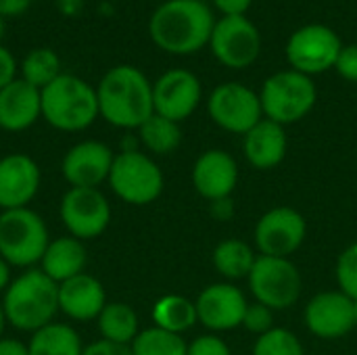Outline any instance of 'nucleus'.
Listing matches in <instances>:
<instances>
[{
  "label": "nucleus",
  "instance_id": "7ed1b4c3",
  "mask_svg": "<svg viewBox=\"0 0 357 355\" xmlns=\"http://www.w3.org/2000/svg\"><path fill=\"white\" fill-rule=\"evenodd\" d=\"M0 303L6 324L21 333H36L59 314V285L31 268L10 280Z\"/></svg>",
  "mask_w": 357,
  "mask_h": 355
},
{
  "label": "nucleus",
  "instance_id": "0eeeda50",
  "mask_svg": "<svg viewBox=\"0 0 357 355\" xmlns=\"http://www.w3.org/2000/svg\"><path fill=\"white\" fill-rule=\"evenodd\" d=\"M107 182L123 203L136 207L155 203L165 186L161 167L146 153L136 149H126L115 155Z\"/></svg>",
  "mask_w": 357,
  "mask_h": 355
},
{
  "label": "nucleus",
  "instance_id": "cd10ccee",
  "mask_svg": "<svg viewBox=\"0 0 357 355\" xmlns=\"http://www.w3.org/2000/svg\"><path fill=\"white\" fill-rule=\"evenodd\" d=\"M140 142L146 151L153 155H169L174 153L182 142V130L180 123L153 113L140 128H138Z\"/></svg>",
  "mask_w": 357,
  "mask_h": 355
},
{
  "label": "nucleus",
  "instance_id": "79ce46f5",
  "mask_svg": "<svg viewBox=\"0 0 357 355\" xmlns=\"http://www.w3.org/2000/svg\"><path fill=\"white\" fill-rule=\"evenodd\" d=\"M10 285V266L0 257V293H4Z\"/></svg>",
  "mask_w": 357,
  "mask_h": 355
},
{
  "label": "nucleus",
  "instance_id": "f3484780",
  "mask_svg": "<svg viewBox=\"0 0 357 355\" xmlns=\"http://www.w3.org/2000/svg\"><path fill=\"white\" fill-rule=\"evenodd\" d=\"M115 153L98 140H84L71 146L61 163L63 178L71 188H98L109 180Z\"/></svg>",
  "mask_w": 357,
  "mask_h": 355
},
{
  "label": "nucleus",
  "instance_id": "39448f33",
  "mask_svg": "<svg viewBox=\"0 0 357 355\" xmlns=\"http://www.w3.org/2000/svg\"><path fill=\"white\" fill-rule=\"evenodd\" d=\"M259 100L264 117L287 128L312 113L318 100V90L310 75L295 69H284L272 73L264 82Z\"/></svg>",
  "mask_w": 357,
  "mask_h": 355
},
{
  "label": "nucleus",
  "instance_id": "a878e982",
  "mask_svg": "<svg viewBox=\"0 0 357 355\" xmlns=\"http://www.w3.org/2000/svg\"><path fill=\"white\" fill-rule=\"evenodd\" d=\"M96 322H98L100 337L117 345H132L140 333L138 314L128 303L121 301L107 303L100 316L96 318Z\"/></svg>",
  "mask_w": 357,
  "mask_h": 355
},
{
  "label": "nucleus",
  "instance_id": "9b49d317",
  "mask_svg": "<svg viewBox=\"0 0 357 355\" xmlns=\"http://www.w3.org/2000/svg\"><path fill=\"white\" fill-rule=\"evenodd\" d=\"M209 48L228 69H247L261 54V33L247 17H222L215 21Z\"/></svg>",
  "mask_w": 357,
  "mask_h": 355
},
{
  "label": "nucleus",
  "instance_id": "c03bdc74",
  "mask_svg": "<svg viewBox=\"0 0 357 355\" xmlns=\"http://www.w3.org/2000/svg\"><path fill=\"white\" fill-rule=\"evenodd\" d=\"M4 29H6V25H4V17H0V42H2V38H4Z\"/></svg>",
  "mask_w": 357,
  "mask_h": 355
},
{
  "label": "nucleus",
  "instance_id": "2f4dec72",
  "mask_svg": "<svg viewBox=\"0 0 357 355\" xmlns=\"http://www.w3.org/2000/svg\"><path fill=\"white\" fill-rule=\"evenodd\" d=\"M335 276H337L339 291H343L345 295L357 301V241L339 255Z\"/></svg>",
  "mask_w": 357,
  "mask_h": 355
},
{
  "label": "nucleus",
  "instance_id": "1a4fd4ad",
  "mask_svg": "<svg viewBox=\"0 0 357 355\" xmlns=\"http://www.w3.org/2000/svg\"><path fill=\"white\" fill-rule=\"evenodd\" d=\"M341 48V36L333 27L324 23H307L291 33L284 54L291 69L312 77L335 69Z\"/></svg>",
  "mask_w": 357,
  "mask_h": 355
},
{
  "label": "nucleus",
  "instance_id": "4468645a",
  "mask_svg": "<svg viewBox=\"0 0 357 355\" xmlns=\"http://www.w3.org/2000/svg\"><path fill=\"white\" fill-rule=\"evenodd\" d=\"M203 98V86L199 77L182 67L169 69L153 84V107L157 115H163L176 123L188 119Z\"/></svg>",
  "mask_w": 357,
  "mask_h": 355
},
{
  "label": "nucleus",
  "instance_id": "c756f323",
  "mask_svg": "<svg viewBox=\"0 0 357 355\" xmlns=\"http://www.w3.org/2000/svg\"><path fill=\"white\" fill-rule=\"evenodd\" d=\"M132 355H186L188 343L182 335L161 331L157 326L140 331L134 343L130 345Z\"/></svg>",
  "mask_w": 357,
  "mask_h": 355
},
{
  "label": "nucleus",
  "instance_id": "a19ab883",
  "mask_svg": "<svg viewBox=\"0 0 357 355\" xmlns=\"http://www.w3.org/2000/svg\"><path fill=\"white\" fill-rule=\"evenodd\" d=\"M0 355H29V349L25 343L17 339H0Z\"/></svg>",
  "mask_w": 357,
  "mask_h": 355
},
{
  "label": "nucleus",
  "instance_id": "bb28decb",
  "mask_svg": "<svg viewBox=\"0 0 357 355\" xmlns=\"http://www.w3.org/2000/svg\"><path fill=\"white\" fill-rule=\"evenodd\" d=\"M27 349L29 355H82L84 352L77 333L63 322H50L31 333Z\"/></svg>",
  "mask_w": 357,
  "mask_h": 355
},
{
  "label": "nucleus",
  "instance_id": "5701e85b",
  "mask_svg": "<svg viewBox=\"0 0 357 355\" xmlns=\"http://www.w3.org/2000/svg\"><path fill=\"white\" fill-rule=\"evenodd\" d=\"M86 247L82 241L73 239V236H61L48 243L42 262H40V270L54 280L56 285L77 276L84 272L86 268Z\"/></svg>",
  "mask_w": 357,
  "mask_h": 355
},
{
  "label": "nucleus",
  "instance_id": "ea45409f",
  "mask_svg": "<svg viewBox=\"0 0 357 355\" xmlns=\"http://www.w3.org/2000/svg\"><path fill=\"white\" fill-rule=\"evenodd\" d=\"M33 0H0V17H17L23 15Z\"/></svg>",
  "mask_w": 357,
  "mask_h": 355
},
{
  "label": "nucleus",
  "instance_id": "37998d69",
  "mask_svg": "<svg viewBox=\"0 0 357 355\" xmlns=\"http://www.w3.org/2000/svg\"><path fill=\"white\" fill-rule=\"evenodd\" d=\"M4 326H6V316H4V310H2V303H0V339H2Z\"/></svg>",
  "mask_w": 357,
  "mask_h": 355
},
{
  "label": "nucleus",
  "instance_id": "9d476101",
  "mask_svg": "<svg viewBox=\"0 0 357 355\" xmlns=\"http://www.w3.org/2000/svg\"><path fill=\"white\" fill-rule=\"evenodd\" d=\"M207 111L218 128L243 136L264 119L259 92L241 82L215 86L209 94Z\"/></svg>",
  "mask_w": 357,
  "mask_h": 355
},
{
  "label": "nucleus",
  "instance_id": "f704fd0d",
  "mask_svg": "<svg viewBox=\"0 0 357 355\" xmlns=\"http://www.w3.org/2000/svg\"><path fill=\"white\" fill-rule=\"evenodd\" d=\"M335 69L343 80L357 84V44H345L341 48Z\"/></svg>",
  "mask_w": 357,
  "mask_h": 355
},
{
  "label": "nucleus",
  "instance_id": "4be33fe9",
  "mask_svg": "<svg viewBox=\"0 0 357 355\" xmlns=\"http://www.w3.org/2000/svg\"><path fill=\"white\" fill-rule=\"evenodd\" d=\"M243 138H245L243 140L245 159L255 169H261V172L274 169L287 157V151H289L287 128L276 123V121H272V119L264 117Z\"/></svg>",
  "mask_w": 357,
  "mask_h": 355
},
{
  "label": "nucleus",
  "instance_id": "423d86ee",
  "mask_svg": "<svg viewBox=\"0 0 357 355\" xmlns=\"http://www.w3.org/2000/svg\"><path fill=\"white\" fill-rule=\"evenodd\" d=\"M48 228L29 207L0 213V257L10 268H31L48 247Z\"/></svg>",
  "mask_w": 357,
  "mask_h": 355
},
{
  "label": "nucleus",
  "instance_id": "6e6552de",
  "mask_svg": "<svg viewBox=\"0 0 357 355\" xmlns=\"http://www.w3.org/2000/svg\"><path fill=\"white\" fill-rule=\"evenodd\" d=\"M247 282L255 301L268 305L274 312L293 308L299 301L303 289L299 268L287 257L257 255Z\"/></svg>",
  "mask_w": 357,
  "mask_h": 355
},
{
  "label": "nucleus",
  "instance_id": "4c0bfd02",
  "mask_svg": "<svg viewBox=\"0 0 357 355\" xmlns=\"http://www.w3.org/2000/svg\"><path fill=\"white\" fill-rule=\"evenodd\" d=\"M253 0H213V6L222 13V17H241L247 15Z\"/></svg>",
  "mask_w": 357,
  "mask_h": 355
},
{
  "label": "nucleus",
  "instance_id": "393cba45",
  "mask_svg": "<svg viewBox=\"0 0 357 355\" xmlns=\"http://www.w3.org/2000/svg\"><path fill=\"white\" fill-rule=\"evenodd\" d=\"M151 318L157 328L174 333V335H184L199 322L195 301H190L188 297H182V295L159 297L153 305Z\"/></svg>",
  "mask_w": 357,
  "mask_h": 355
},
{
  "label": "nucleus",
  "instance_id": "72a5a7b5",
  "mask_svg": "<svg viewBox=\"0 0 357 355\" xmlns=\"http://www.w3.org/2000/svg\"><path fill=\"white\" fill-rule=\"evenodd\" d=\"M186 355H232L228 343L218 335H201L192 343H188Z\"/></svg>",
  "mask_w": 357,
  "mask_h": 355
},
{
  "label": "nucleus",
  "instance_id": "2eb2a0df",
  "mask_svg": "<svg viewBox=\"0 0 357 355\" xmlns=\"http://www.w3.org/2000/svg\"><path fill=\"white\" fill-rule=\"evenodd\" d=\"M303 318L314 337L337 341L347 337L357 326L356 301L343 291H324L310 299Z\"/></svg>",
  "mask_w": 357,
  "mask_h": 355
},
{
  "label": "nucleus",
  "instance_id": "f03ea898",
  "mask_svg": "<svg viewBox=\"0 0 357 355\" xmlns=\"http://www.w3.org/2000/svg\"><path fill=\"white\" fill-rule=\"evenodd\" d=\"M98 113L100 117L123 130H138L153 113V84L132 65L111 67L98 82Z\"/></svg>",
  "mask_w": 357,
  "mask_h": 355
},
{
  "label": "nucleus",
  "instance_id": "dca6fc26",
  "mask_svg": "<svg viewBox=\"0 0 357 355\" xmlns=\"http://www.w3.org/2000/svg\"><path fill=\"white\" fill-rule=\"evenodd\" d=\"M247 305L249 301L245 293L232 282L209 285L195 299L199 322L213 335L243 326Z\"/></svg>",
  "mask_w": 357,
  "mask_h": 355
},
{
  "label": "nucleus",
  "instance_id": "c9c22d12",
  "mask_svg": "<svg viewBox=\"0 0 357 355\" xmlns=\"http://www.w3.org/2000/svg\"><path fill=\"white\" fill-rule=\"evenodd\" d=\"M17 80V61L8 48L0 44V90Z\"/></svg>",
  "mask_w": 357,
  "mask_h": 355
},
{
  "label": "nucleus",
  "instance_id": "b1692460",
  "mask_svg": "<svg viewBox=\"0 0 357 355\" xmlns=\"http://www.w3.org/2000/svg\"><path fill=\"white\" fill-rule=\"evenodd\" d=\"M257 255L259 253H255V249L249 243L238 241V239H226L215 245L211 262H213L215 272L222 278H226L228 282H234V280L249 278L257 262Z\"/></svg>",
  "mask_w": 357,
  "mask_h": 355
},
{
  "label": "nucleus",
  "instance_id": "473e14b6",
  "mask_svg": "<svg viewBox=\"0 0 357 355\" xmlns=\"http://www.w3.org/2000/svg\"><path fill=\"white\" fill-rule=\"evenodd\" d=\"M274 310H270L268 305L255 301V303H249L247 310H245V318H243V326L253 333L255 337H261L266 333H270L274 328Z\"/></svg>",
  "mask_w": 357,
  "mask_h": 355
},
{
  "label": "nucleus",
  "instance_id": "c85d7f7f",
  "mask_svg": "<svg viewBox=\"0 0 357 355\" xmlns=\"http://www.w3.org/2000/svg\"><path fill=\"white\" fill-rule=\"evenodd\" d=\"M61 73V59L50 48H33L21 61V80L38 90L52 84Z\"/></svg>",
  "mask_w": 357,
  "mask_h": 355
},
{
  "label": "nucleus",
  "instance_id": "20e7f679",
  "mask_svg": "<svg viewBox=\"0 0 357 355\" xmlns=\"http://www.w3.org/2000/svg\"><path fill=\"white\" fill-rule=\"evenodd\" d=\"M96 88L73 73H61L42 88V117L61 132H82L98 117Z\"/></svg>",
  "mask_w": 357,
  "mask_h": 355
},
{
  "label": "nucleus",
  "instance_id": "aec40b11",
  "mask_svg": "<svg viewBox=\"0 0 357 355\" xmlns=\"http://www.w3.org/2000/svg\"><path fill=\"white\" fill-rule=\"evenodd\" d=\"M107 305V293L92 274H77L59 285V312L77 322L96 320Z\"/></svg>",
  "mask_w": 357,
  "mask_h": 355
},
{
  "label": "nucleus",
  "instance_id": "f257e3e1",
  "mask_svg": "<svg viewBox=\"0 0 357 355\" xmlns=\"http://www.w3.org/2000/svg\"><path fill=\"white\" fill-rule=\"evenodd\" d=\"M213 25V13L203 0H165L149 19V36L169 54H195L209 46Z\"/></svg>",
  "mask_w": 357,
  "mask_h": 355
},
{
  "label": "nucleus",
  "instance_id": "ddd939ff",
  "mask_svg": "<svg viewBox=\"0 0 357 355\" xmlns=\"http://www.w3.org/2000/svg\"><path fill=\"white\" fill-rule=\"evenodd\" d=\"M305 236H307V222L293 207H274L266 211L257 220L253 232V241L259 255L287 257V259H291V255L301 249Z\"/></svg>",
  "mask_w": 357,
  "mask_h": 355
},
{
  "label": "nucleus",
  "instance_id": "6ab92c4d",
  "mask_svg": "<svg viewBox=\"0 0 357 355\" xmlns=\"http://www.w3.org/2000/svg\"><path fill=\"white\" fill-rule=\"evenodd\" d=\"M238 184V163L222 149H209L192 165V186L209 203L232 197Z\"/></svg>",
  "mask_w": 357,
  "mask_h": 355
},
{
  "label": "nucleus",
  "instance_id": "f8f14e48",
  "mask_svg": "<svg viewBox=\"0 0 357 355\" xmlns=\"http://www.w3.org/2000/svg\"><path fill=\"white\" fill-rule=\"evenodd\" d=\"M59 216L69 236L84 243L109 228L111 205L98 188H69L61 199Z\"/></svg>",
  "mask_w": 357,
  "mask_h": 355
},
{
  "label": "nucleus",
  "instance_id": "a211bd4d",
  "mask_svg": "<svg viewBox=\"0 0 357 355\" xmlns=\"http://www.w3.org/2000/svg\"><path fill=\"white\" fill-rule=\"evenodd\" d=\"M42 174L25 153H10L0 159V209H21L38 195Z\"/></svg>",
  "mask_w": 357,
  "mask_h": 355
},
{
  "label": "nucleus",
  "instance_id": "e433bc0d",
  "mask_svg": "<svg viewBox=\"0 0 357 355\" xmlns=\"http://www.w3.org/2000/svg\"><path fill=\"white\" fill-rule=\"evenodd\" d=\"M82 355H132L130 345H117V343H111V341H94L90 343L88 347H84Z\"/></svg>",
  "mask_w": 357,
  "mask_h": 355
},
{
  "label": "nucleus",
  "instance_id": "58836bf2",
  "mask_svg": "<svg viewBox=\"0 0 357 355\" xmlns=\"http://www.w3.org/2000/svg\"><path fill=\"white\" fill-rule=\"evenodd\" d=\"M211 216L220 222H230L234 218V203L232 199H220L211 203Z\"/></svg>",
  "mask_w": 357,
  "mask_h": 355
},
{
  "label": "nucleus",
  "instance_id": "7c9ffc66",
  "mask_svg": "<svg viewBox=\"0 0 357 355\" xmlns=\"http://www.w3.org/2000/svg\"><path fill=\"white\" fill-rule=\"evenodd\" d=\"M253 355H305V352L295 333L282 326H274L270 333L257 337Z\"/></svg>",
  "mask_w": 357,
  "mask_h": 355
},
{
  "label": "nucleus",
  "instance_id": "a18cd8bd",
  "mask_svg": "<svg viewBox=\"0 0 357 355\" xmlns=\"http://www.w3.org/2000/svg\"><path fill=\"white\" fill-rule=\"evenodd\" d=\"M356 322H357V301H356Z\"/></svg>",
  "mask_w": 357,
  "mask_h": 355
},
{
  "label": "nucleus",
  "instance_id": "412c9836",
  "mask_svg": "<svg viewBox=\"0 0 357 355\" xmlns=\"http://www.w3.org/2000/svg\"><path fill=\"white\" fill-rule=\"evenodd\" d=\"M42 117V90L17 77L0 90V128L23 132Z\"/></svg>",
  "mask_w": 357,
  "mask_h": 355
}]
</instances>
